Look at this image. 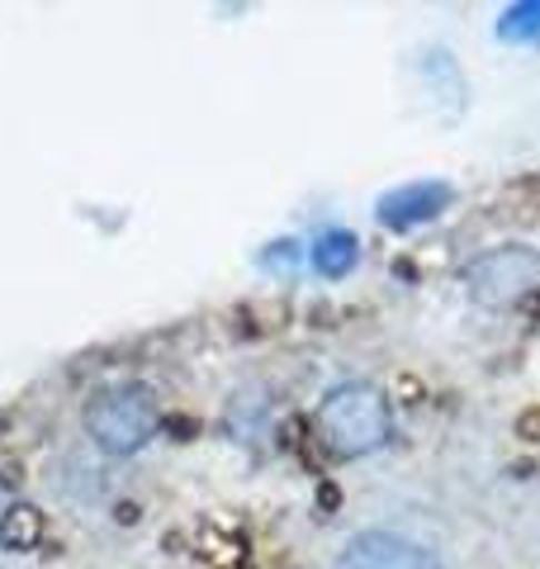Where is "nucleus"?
Segmentation results:
<instances>
[{
	"instance_id": "9b49d317",
	"label": "nucleus",
	"mask_w": 540,
	"mask_h": 569,
	"mask_svg": "<svg viewBox=\"0 0 540 569\" xmlns=\"http://www.w3.org/2000/svg\"><path fill=\"white\" fill-rule=\"evenodd\" d=\"M399 395H403L408 403H418V399H422V385H418V380H408V376H399Z\"/></svg>"
},
{
	"instance_id": "6e6552de",
	"label": "nucleus",
	"mask_w": 540,
	"mask_h": 569,
	"mask_svg": "<svg viewBox=\"0 0 540 569\" xmlns=\"http://www.w3.org/2000/svg\"><path fill=\"white\" fill-rule=\"evenodd\" d=\"M204 556L213 565H238L242 560V541L238 537H213V531H204Z\"/></svg>"
},
{
	"instance_id": "0eeeda50",
	"label": "nucleus",
	"mask_w": 540,
	"mask_h": 569,
	"mask_svg": "<svg viewBox=\"0 0 540 569\" xmlns=\"http://www.w3.org/2000/svg\"><path fill=\"white\" fill-rule=\"evenodd\" d=\"M356 257H360V247H356V238L351 233H322L318 238V247H313V266L322 276H347L351 266H356Z\"/></svg>"
},
{
	"instance_id": "20e7f679",
	"label": "nucleus",
	"mask_w": 540,
	"mask_h": 569,
	"mask_svg": "<svg viewBox=\"0 0 540 569\" xmlns=\"http://www.w3.org/2000/svg\"><path fill=\"white\" fill-rule=\"evenodd\" d=\"M337 569H441L418 541H403L393 531H360V537L341 550Z\"/></svg>"
},
{
	"instance_id": "f8f14e48",
	"label": "nucleus",
	"mask_w": 540,
	"mask_h": 569,
	"mask_svg": "<svg viewBox=\"0 0 540 569\" xmlns=\"http://www.w3.org/2000/svg\"><path fill=\"white\" fill-rule=\"evenodd\" d=\"M521 309H527L531 318H540V295H536V299H527V305H521Z\"/></svg>"
},
{
	"instance_id": "f03ea898",
	"label": "nucleus",
	"mask_w": 540,
	"mask_h": 569,
	"mask_svg": "<svg viewBox=\"0 0 540 569\" xmlns=\"http://www.w3.org/2000/svg\"><path fill=\"white\" fill-rule=\"evenodd\" d=\"M161 408L148 385H114L86 403V432L104 456H133L152 441Z\"/></svg>"
},
{
	"instance_id": "f257e3e1",
	"label": "nucleus",
	"mask_w": 540,
	"mask_h": 569,
	"mask_svg": "<svg viewBox=\"0 0 540 569\" xmlns=\"http://www.w3.org/2000/svg\"><path fill=\"white\" fill-rule=\"evenodd\" d=\"M389 432H393V413L374 385H337L318 408V441L341 460L380 451Z\"/></svg>"
},
{
	"instance_id": "1a4fd4ad",
	"label": "nucleus",
	"mask_w": 540,
	"mask_h": 569,
	"mask_svg": "<svg viewBox=\"0 0 540 569\" xmlns=\"http://www.w3.org/2000/svg\"><path fill=\"white\" fill-rule=\"evenodd\" d=\"M502 33H508V39H517V33H540V6H517L508 14V24H502Z\"/></svg>"
},
{
	"instance_id": "39448f33",
	"label": "nucleus",
	"mask_w": 540,
	"mask_h": 569,
	"mask_svg": "<svg viewBox=\"0 0 540 569\" xmlns=\"http://www.w3.org/2000/svg\"><path fill=\"white\" fill-rule=\"evenodd\" d=\"M450 204V186L441 181H412L403 190H389L380 200V219L389 228H418L427 219H437V213Z\"/></svg>"
},
{
	"instance_id": "9d476101",
	"label": "nucleus",
	"mask_w": 540,
	"mask_h": 569,
	"mask_svg": "<svg viewBox=\"0 0 540 569\" xmlns=\"http://www.w3.org/2000/svg\"><path fill=\"white\" fill-rule=\"evenodd\" d=\"M517 437H527V441H540V408H527V413L517 418Z\"/></svg>"
},
{
	"instance_id": "7ed1b4c3",
	"label": "nucleus",
	"mask_w": 540,
	"mask_h": 569,
	"mask_svg": "<svg viewBox=\"0 0 540 569\" xmlns=\"http://www.w3.org/2000/svg\"><path fill=\"white\" fill-rule=\"evenodd\" d=\"M464 284L479 305L489 309H517L540 295V252L531 247H493L464 266Z\"/></svg>"
},
{
	"instance_id": "423d86ee",
	"label": "nucleus",
	"mask_w": 540,
	"mask_h": 569,
	"mask_svg": "<svg viewBox=\"0 0 540 569\" xmlns=\"http://www.w3.org/2000/svg\"><path fill=\"white\" fill-rule=\"evenodd\" d=\"M43 541V512L33 503H6L0 508V546L6 550H33Z\"/></svg>"
}]
</instances>
